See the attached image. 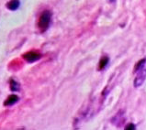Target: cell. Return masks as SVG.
I'll use <instances>...</instances> for the list:
<instances>
[{
	"instance_id": "obj_1",
	"label": "cell",
	"mask_w": 146,
	"mask_h": 130,
	"mask_svg": "<svg viewBox=\"0 0 146 130\" xmlns=\"http://www.w3.org/2000/svg\"><path fill=\"white\" fill-rule=\"evenodd\" d=\"M134 72L136 73V77L134 80V86L139 87L143 83L146 79V59H143L135 65Z\"/></svg>"
},
{
	"instance_id": "obj_2",
	"label": "cell",
	"mask_w": 146,
	"mask_h": 130,
	"mask_svg": "<svg viewBox=\"0 0 146 130\" xmlns=\"http://www.w3.org/2000/svg\"><path fill=\"white\" fill-rule=\"evenodd\" d=\"M51 18H52V13L49 10H45L40 14L38 21V27L41 32L46 31L48 29L50 23H51Z\"/></svg>"
},
{
	"instance_id": "obj_3",
	"label": "cell",
	"mask_w": 146,
	"mask_h": 130,
	"mask_svg": "<svg viewBox=\"0 0 146 130\" xmlns=\"http://www.w3.org/2000/svg\"><path fill=\"white\" fill-rule=\"evenodd\" d=\"M40 57H41L40 54L36 51H29L23 54V59L29 62H34L36 61H38Z\"/></svg>"
},
{
	"instance_id": "obj_4",
	"label": "cell",
	"mask_w": 146,
	"mask_h": 130,
	"mask_svg": "<svg viewBox=\"0 0 146 130\" xmlns=\"http://www.w3.org/2000/svg\"><path fill=\"white\" fill-rule=\"evenodd\" d=\"M19 96H17L15 94H12V95H9L8 97L7 98V100L5 102H4V106H13L17 102L19 101Z\"/></svg>"
},
{
	"instance_id": "obj_5",
	"label": "cell",
	"mask_w": 146,
	"mask_h": 130,
	"mask_svg": "<svg viewBox=\"0 0 146 130\" xmlns=\"http://www.w3.org/2000/svg\"><path fill=\"white\" fill-rule=\"evenodd\" d=\"M19 0H11V1L7 3V7L9 10H16L19 7Z\"/></svg>"
},
{
	"instance_id": "obj_6",
	"label": "cell",
	"mask_w": 146,
	"mask_h": 130,
	"mask_svg": "<svg viewBox=\"0 0 146 130\" xmlns=\"http://www.w3.org/2000/svg\"><path fill=\"white\" fill-rule=\"evenodd\" d=\"M108 61H110V59H108V57H107V56L103 57L101 60H100V61H99V70L105 69L106 66L108 63Z\"/></svg>"
},
{
	"instance_id": "obj_7",
	"label": "cell",
	"mask_w": 146,
	"mask_h": 130,
	"mask_svg": "<svg viewBox=\"0 0 146 130\" xmlns=\"http://www.w3.org/2000/svg\"><path fill=\"white\" fill-rule=\"evenodd\" d=\"M9 82H10V89H11V91L18 92L19 90V84L15 81V80L11 79Z\"/></svg>"
},
{
	"instance_id": "obj_8",
	"label": "cell",
	"mask_w": 146,
	"mask_h": 130,
	"mask_svg": "<svg viewBox=\"0 0 146 130\" xmlns=\"http://www.w3.org/2000/svg\"><path fill=\"white\" fill-rule=\"evenodd\" d=\"M125 129L126 130H133V129H135V125L133 124H129L127 127H125Z\"/></svg>"
}]
</instances>
